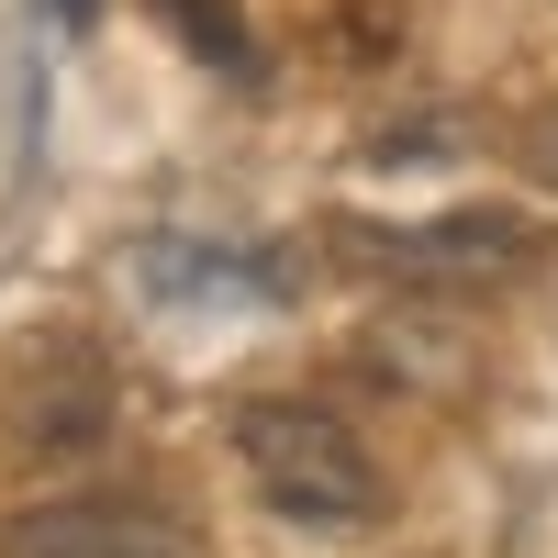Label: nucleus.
I'll list each match as a JSON object with an SVG mask.
<instances>
[{
  "label": "nucleus",
  "mask_w": 558,
  "mask_h": 558,
  "mask_svg": "<svg viewBox=\"0 0 558 558\" xmlns=\"http://www.w3.org/2000/svg\"><path fill=\"white\" fill-rule=\"evenodd\" d=\"M235 458H246V481L268 514H291V525H368L391 502L380 481V458L357 447L347 413H324V402H246L235 413Z\"/></svg>",
  "instance_id": "1"
},
{
  "label": "nucleus",
  "mask_w": 558,
  "mask_h": 558,
  "mask_svg": "<svg viewBox=\"0 0 558 558\" xmlns=\"http://www.w3.org/2000/svg\"><path fill=\"white\" fill-rule=\"evenodd\" d=\"M0 558H191V525L134 492H68L0 525Z\"/></svg>",
  "instance_id": "2"
},
{
  "label": "nucleus",
  "mask_w": 558,
  "mask_h": 558,
  "mask_svg": "<svg viewBox=\"0 0 558 558\" xmlns=\"http://www.w3.org/2000/svg\"><path fill=\"white\" fill-rule=\"evenodd\" d=\"M380 268L402 279H514L547 257V235L525 213H502V202H470V213H436V223H402V235H357Z\"/></svg>",
  "instance_id": "3"
},
{
  "label": "nucleus",
  "mask_w": 558,
  "mask_h": 558,
  "mask_svg": "<svg viewBox=\"0 0 558 558\" xmlns=\"http://www.w3.org/2000/svg\"><path fill=\"white\" fill-rule=\"evenodd\" d=\"M112 425V368L101 357H45L12 380V402H0V436H12L23 458H89Z\"/></svg>",
  "instance_id": "4"
},
{
  "label": "nucleus",
  "mask_w": 558,
  "mask_h": 558,
  "mask_svg": "<svg viewBox=\"0 0 558 558\" xmlns=\"http://www.w3.org/2000/svg\"><path fill=\"white\" fill-rule=\"evenodd\" d=\"M168 23L202 45L213 68H246V34H235V0H168Z\"/></svg>",
  "instance_id": "5"
},
{
  "label": "nucleus",
  "mask_w": 558,
  "mask_h": 558,
  "mask_svg": "<svg viewBox=\"0 0 558 558\" xmlns=\"http://www.w3.org/2000/svg\"><path fill=\"white\" fill-rule=\"evenodd\" d=\"M525 179H536V191H558V101H547L536 134H525Z\"/></svg>",
  "instance_id": "6"
},
{
  "label": "nucleus",
  "mask_w": 558,
  "mask_h": 558,
  "mask_svg": "<svg viewBox=\"0 0 558 558\" xmlns=\"http://www.w3.org/2000/svg\"><path fill=\"white\" fill-rule=\"evenodd\" d=\"M89 12H101V0H57V23H89Z\"/></svg>",
  "instance_id": "7"
}]
</instances>
